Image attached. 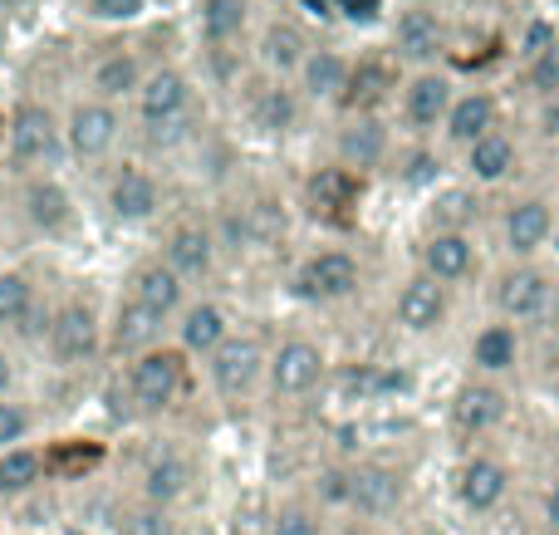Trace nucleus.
Segmentation results:
<instances>
[{
  "label": "nucleus",
  "mask_w": 559,
  "mask_h": 535,
  "mask_svg": "<svg viewBox=\"0 0 559 535\" xmlns=\"http://www.w3.org/2000/svg\"><path fill=\"white\" fill-rule=\"evenodd\" d=\"M64 153V118L45 104V98L25 94L5 108V163L15 177L55 173Z\"/></svg>",
  "instance_id": "f257e3e1"
},
{
  "label": "nucleus",
  "mask_w": 559,
  "mask_h": 535,
  "mask_svg": "<svg viewBox=\"0 0 559 535\" xmlns=\"http://www.w3.org/2000/svg\"><path fill=\"white\" fill-rule=\"evenodd\" d=\"M187 383H192V364H187V354L177 349V344H157V349L138 354V359H128V373H123L128 403H133V413H143V418L173 413L177 403H182Z\"/></svg>",
  "instance_id": "f03ea898"
},
{
  "label": "nucleus",
  "mask_w": 559,
  "mask_h": 535,
  "mask_svg": "<svg viewBox=\"0 0 559 535\" xmlns=\"http://www.w3.org/2000/svg\"><path fill=\"white\" fill-rule=\"evenodd\" d=\"M192 108H197V84H192V74L177 64L147 69L143 88H138V98H133V114H138V123L147 128L153 143L182 138L187 123H192Z\"/></svg>",
  "instance_id": "7ed1b4c3"
},
{
  "label": "nucleus",
  "mask_w": 559,
  "mask_h": 535,
  "mask_svg": "<svg viewBox=\"0 0 559 535\" xmlns=\"http://www.w3.org/2000/svg\"><path fill=\"white\" fill-rule=\"evenodd\" d=\"M45 334H49V359H55L59 369H88V364L108 349V324L98 320L94 300H84V295L59 300Z\"/></svg>",
  "instance_id": "20e7f679"
},
{
  "label": "nucleus",
  "mask_w": 559,
  "mask_h": 535,
  "mask_svg": "<svg viewBox=\"0 0 559 535\" xmlns=\"http://www.w3.org/2000/svg\"><path fill=\"white\" fill-rule=\"evenodd\" d=\"M329 379V354L309 334H289L265 359V393L275 403H299Z\"/></svg>",
  "instance_id": "39448f33"
},
{
  "label": "nucleus",
  "mask_w": 559,
  "mask_h": 535,
  "mask_svg": "<svg viewBox=\"0 0 559 535\" xmlns=\"http://www.w3.org/2000/svg\"><path fill=\"white\" fill-rule=\"evenodd\" d=\"M364 285V265L344 246H319L295 265V295L309 305H344Z\"/></svg>",
  "instance_id": "423d86ee"
},
{
  "label": "nucleus",
  "mask_w": 559,
  "mask_h": 535,
  "mask_svg": "<svg viewBox=\"0 0 559 535\" xmlns=\"http://www.w3.org/2000/svg\"><path fill=\"white\" fill-rule=\"evenodd\" d=\"M555 295H559L555 275L545 271V265H535V261L506 265V271L496 275V285H491L496 314H501L506 324H515V330H521V324L545 320V314H550V305H555Z\"/></svg>",
  "instance_id": "0eeeda50"
},
{
  "label": "nucleus",
  "mask_w": 559,
  "mask_h": 535,
  "mask_svg": "<svg viewBox=\"0 0 559 535\" xmlns=\"http://www.w3.org/2000/svg\"><path fill=\"white\" fill-rule=\"evenodd\" d=\"M123 128H128L123 108L84 94V98H74L64 114V153L74 157V163H104V157L118 147Z\"/></svg>",
  "instance_id": "6e6552de"
},
{
  "label": "nucleus",
  "mask_w": 559,
  "mask_h": 535,
  "mask_svg": "<svg viewBox=\"0 0 559 535\" xmlns=\"http://www.w3.org/2000/svg\"><path fill=\"white\" fill-rule=\"evenodd\" d=\"M452 98H456L452 74H442V69H413V74L403 79V94H397V114H403V128H407L413 138L442 133L447 114H452Z\"/></svg>",
  "instance_id": "1a4fd4ad"
},
{
  "label": "nucleus",
  "mask_w": 559,
  "mask_h": 535,
  "mask_svg": "<svg viewBox=\"0 0 559 535\" xmlns=\"http://www.w3.org/2000/svg\"><path fill=\"white\" fill-rule=\"evenodd\" d=\"M265 359H271V354H265L251 334H231V340H226L222 349L206 359V373H212L216 399L246 403L265 383Z\"/></svg>",
  "instance_id": "9d476101"
},
{
  "label": "nucleus",
  "mask_w": 559,
  "mask_h": 535,
  "mask_svg": "<svg viewBox=\"0 0 559 535\" xmlns=\"http://www.w3.org/2000/svg\"><path fill=\"white\" fill-rule=\"evenodd\" d=\"M555 231H559V216H555L550 197L531 192V197L506 202V212H501V246L511 251V261H535V255L555 241Z\"/></svg>",
  "instance_id": "9b49d317"
},
{
  "label": "nucleus",
  "mask_w": 559,
  "mask_h": 535,
  "mask_svg": "<svg viewBox=\"0 0 559 535\" xmlns=\"http://www.w3.org/2000/svg\"><path fill=\"white\" fill-rule=\"evenodd\" d=\"M15 206H20V216H25L29 231H39V236H64V231H74V222H79L74 192H69L55 173L20 177Z\"/></svg>",
  "instance_id": "f8f14e48"
},
{
  "label": "nucleus",
  "mask_w": 559,
  "mask_h": 535,
  "mask_svg": "<svg viewBox=\"0 0 559 535\" xmlns=\"http://www.w3.org/2000/svg\"><path fill=\"white\" fill-rule=\"evenodd\" d=\"M388 157H393V128L383 123V114H344V123L334 133V163L368 177Z\"/></svg>",
  "instance_id": "ddd939ff"
},
{
  "label": "nucleus",
  "mask_w": 559,
  "mask_h": 535,
  "mask_svg": "<svg viewBox=\"0 0 559 535\" xmlns=\"http://www.w3.org/2000/svg\"><path fill=\"white\" fill-rule=\"evenodd\" d=\"M481 265V251H476V236L472 231H427L423 246H417V271L427 281H437L442 290L452 285H466Z\"/></svg>",
  "instance_id": "4468645a"
},
{
  "label": "nucleus",
  "mask_w": 559,
  "mask_h": 535,
  "mask_svg": "<svg viewBox=\"0 0 559 535\" xmlns=\"http://www.w3.org/2000/svg\"><path fill=\"white\" fill-rule=\"evenodd\" d=\"M447 55V25L432 5H403L393 15V59L413 69H437Z\"/></svg>",
  "instance_id": "2eb2a0df"
},
{
  "label": "nucleus",
  "mask_w": 559,
  "mask_h": 535,
  "mask_svg": "<svg viewBox=\"0 0 559 535\" xmlns=\"http://www.w3.org/2000/svg\"><path fill=\"white\" fill-rule=\"evenodd\" d=\"M403 497H407V477L397 467H388V462H358V467H348L344 507L354 511V516L383 521L403 507Z\"/></svg>",
  "instance_id": "dca6fc26"
},
{
  "label": "nucleus",
  "mask_w": 559,
  "mask_h": 535,
  "mask_svg": "<svg viewBox=\"0 0 559 535\" xmlns=\"http://www.w3.org/2000/svg\"><path fill=\"white\" fill-rule=\"evenodd\" d=\"M104 206L114 222L143 226L163 212V187H157V177L147 173L143 163H118L114 177H108V187H104Z\"/></svg>",
  "instance_id": "f3484780"
},
{
  "label": "nucleus",
  "mask_w": 559,
  "mask_h": 535,
  "mask_svg": "<svg viewBox=\"0 0 559 535\" xmlns=\"http://www.w3.org/2000/svg\"><path fill=\"white\" fill-rule=\"evenodd\" d=\"M348 79H354V55L338 45H314L295 74V94L299 104H344Z\"/></svg>",
  "instance_id": "a211bd4d"
},
{
  "label": "nucleus",
  "mask_w": 559,
  "mask_h": 535,
  "mask_svg": "<svg viewBox=\"0 0 559 535\" xmlns=\"http://www.w3.org/2000/svg\"><path fill=\"white\" fill-rule=\"evenodd\" d=\"M358 202H364V177L358 173H348V167H338V163H324L319 173H309L305 206L319 216V222L348 226L354 212H358Z\"/></svg>",
  "instance_id": "6ab92c4d"
},
{
  "label": "nucleus",
  "mask_w": 559,
  "mask_h": 535,
  "mask_svg": "<svg viewBox=\"0 0 559 535\" xmlns=\"http://www.w3.org/2000/svg\"><path fill=\"white\" fill-rule=\"evenodd\" d=\"M447 310H452L447 290L437 281H427L423 271L407 275L393 295V324L403 334H437L447 324Z\"/></svg>",
  "instance_id": "aec40b11"
},
{
  "label": "nucleus",
  "mask_w": 559,
  "mask_h": 535,
  "mask_svg": "<svg viewBox=\"0 0 559 535\" xmlns=\"http://www.w3.org/2000/svg\"><path fill=\"white\" fill-rule=\"evenodd\" d=\"M216 251H222V241H216V231L206 222H177V226H167L163 251L157 255L192 285V281H206V275L216 271Z\"/></svg>",
  "instance_id": "412c9836"
},
{
  "label": "nucleus",
  "mask_w": 559,
  "mask_h": 535,
  "mask_svg": "<svg viewBox=\"0 0 559 535\" xmlns=\"http://www.w3.org/2000/svg\"><path fill=\"white\" fill-rule=\"evenodd\" d=\"M173 340L187 359H212L231 340V314L216 300H187V310L173 320Z\"/></svg>",
  "instance_id": "4be33fe9"
},
{
  "label": "nucleus",
  "mask_w": 559,
  "mask_h": 535,
  "mask_svg": "<svg viewBox=\"0 0 559 535\" xmlns=\"http://www.w3.org/2000/svg\"><path fill=\"white\" fill-rule=\"evenodd\" d=\"M496 128H506L501 123V98H496L491 88H456L452 114H447V123H442L447 143L466 153V147L481 143L486 133H496Z\"/></svg>",
  "instance_id": "5701e85b"
},
{
  "label": "nucleus",
  "mask_w": 559,
  "mask_h": 535,
  "mask_svg": "<svg viewBox=\"0 0 559 535\" xmlns=\"http://www.w3.org/2000/svg\"><path fill=\"white\" fill-rule=\"evenodd\" d=\"M128 300L147 305L153 314H163V320L173 324L177 314L187 310V281L163 261V255H153V261L133 265V275H128Z\"/></svg>",
  "instance_id": "b1692460"
},
{
  "label": "nucleus",
  "mask_w": 559,
  "mask_h": 535,
  "mask_svg": "<svg viewBox=\"0 0 559 535\" xmlns=\"http://www.w3.org/2000/svg\"><path fill=\"white\" fill-rule=\"evenodd\" d=\"M309 49H314V39L305 35V25L289 20V15H275L271 25L261 29V39H255V64L285 84V79L299 74V64L309 59Z\"/></svg>",
  "instance_id": "393cba45"
},
{
  "label": "nucleus",
  "mask_w": 559,
  "mask_h": 535,
  "mask_svg": "<svg viewBox=\"0 0 559 535\" xmlns=\"http://www.w3.org/2000/svg\"><path fill=\"white\" fill-rule=\"evenodd\" d=\"M143 79H147V69H143V59H138V49L108 45L104 55L88 64V94L104 98V104H118V108H123L128 98H138Z\"/></svg>",
  "instance_id": "a878e982"
},
{
  "label": "nucleus",
  "mask_w": 559,
  "mask_h": 535,
  "mask_svg": "<svg viewBox=\"0 0 559 535\" xmlns=\"http://www.w3.org/2000/svg\"><path fill=\"white\" fill-rule=\"evenodd\" d=\"M456 497H462L466 511L486 516V511H496L511 497V467H506L501 457H491V452H476V457H466L462 472H456Z\"/></svg>",
  "instance_id": "bb28decb"
},
{
  "label": "nucleus",
  "mask_w": 559,
  "mask_h": 535,
  "mask_svg": "<svg viewBox=\"0 0 559 535\" xmlns=\"http://www.w3.org/2000/svg\"><path fill=\"white\" fill-rule=\"evenodd\" d=\"M388 94H397V59L393 49H378V55H358L354 59V79H348L344 94V114H378Z\"/></svg>",
  "instance_id": "cd10ccee"
},
{
  "label": "nucleus",
  "mask_w": 559,
  "mask_h": 535,
  "mask_svg": "<svg viewBox=\"0 0 559 535\" xmlns=\"http://www.w3.org/2000/svg\"><path fill=\"white\" fill-rule=\"evenodd\" d=\"M462 167H466V182L472 187H501V182H511L515 167H521V143H515L511 128H496L481 143L466 147Z\"/></svg>",
  "instance_id": "c85d7f7f"
},
{
  "label": "nucleus",
  "mask_w": 559,
  "mask_h": 535,
  "mask_svg": "<svg viewBox=\"0 0 559 535\" xmlns=\"http://www.w3.org/2000/svg\"><path fill=\"white\" fill-rule=\"evenodd\" d=\"M163 334H167L163 314H153L147 305H138V300H128V295H123V300H118V310H114V320H108V349L138 359V354L157 349V344H163Z\"/></svg>",
  "instance_id": "c756f323"
},
{
  "label": "nucleus",
  "mask_w": 559,
  "mask_h": 535,
  "mask_svg": "<svg viewBox=\"0 0 559 535\" xmlns=\"http://www.w3.org/2000/svg\"><path fill=\"white\" fill-rule=\"evenodd\" d=\"M466 359H472V369L481 379H506V373L521 369V330L506 320L481 324L472 334V344H466Z\"/></svg>",
  "instance_id": "7c9ffc66"
},
{
  "label": "nucleus",
  "mask_w": 559,
  "mask_h": 535,
  "mask_svg": "<svg viewBox=\"0 0 559 535\" xmlns=\"http://www.w3.org/2000/svg\"><path fill=\"white\" fill-rule=\"evenodd\" d=\"M506 393L496 389V383H466L462 393L452 399V423L466 432V438H486V432H496L506 423Z\"/></svg>",
  "instance_id": "2f4dec72"
},
{
  "label": "nucleus",
  "mask_w": 559,
  "mask_h": 535,
  "mask_svg": "<svg viewBox=\"0 0 559 535\" xmlns=\"http://www.w3.org/2000/svg\"><path fill=\"white\" fill-rule=\"evenodd\" d=\"M192 477H197L192 457H182V452H173V448L153 452V457L143 462V501L173 511V501H182L187 491H192Z\"/></svg>",
  "instance_id": "473e14b6"
},
{
  "label": "nucleus",
  "mask_w": 559,
  "mask_h": 535,
  "mask_svg": "<svg viewBox=\"0 0 559 535\" xmlns=\"http://www.w3.org/2000/svg\"><path fill=\"white\" fill-rule=\"evenodd\" d=\"M251 29V0H197V35L206 49H231Z\"/></svg>",
  "instance_id": "72a5a7b5"
},
{
  "label": "nucleus",
  "mask_w": 559,
  "mask_h": 535,
  "mask_svg": "<svg viewBox=\"0 0 559 535\" xmlns=\"http://www.w3.org/2000/svg\"><path fill=\"white\" fill-rule=\"evenodd\" d=\"M39 314V290L29 271H0V330L20 334Z\"/></svg>",
  "instance_id": "f704fd0d"
},
{
  "label": "nucleus",
  "mask_w": 559,
  "mask_h": 535,
  "mask_svg": "<svg viewBox=\"0 0 559 535\" xmlns=\"http://www.w3.org/2000/svg\"><path fill=\"white\" fill-rule=\"evenodd\" d=\"M104 462V442L94 438H59L45 448V477L55 482H79Z\"/></svg>",
  "instance_id": "c9c22d12"
},
{
  "label": "nucleus",
  "mask_w": 559,
  "mask_h": 535,
  "mask_svg": "<svg viewBox=\"0 0 559 535\" xmlns=\"http://www.w3.org/2000/svg\"><path fill=\"white\" fill-rule=\"evenodd\" d=\"M299 118V94L289 84H280V79H271L265 88H255L251 98V123L261 128V133H289Z\"/></svg>",
  "instance_id": "e433bc0d"
},
{
  "label": "nucleus",
  "mask_w": 559,
  "mask_h": 535,
  "mask_svg": "<svg viewBox=\"0 0 559 535\" xmlns=\"http://www.w3.org/2000/svg\"><path fill=\"white\" fill-rule=\"evenodd\" d=\"M45 482V452L39 448H10L0 452V501H20Z\"/></svg>",
  "instance_id": "4c0bfd02"
},
{
  "label": "nucleus",
  "mask_w": 559,
  "mask_h": 535,
  "mask_svg": "<svg viewBox=\"0 0 559 535\" xmlns=\"http://www.w3.org/2000/svg\"><path fill=\"white\" fill-rule=\"evenodd\" d=\"M118 535H177V521L167 507H153V501H138L118 516Z\"/></svg>",
  "instance_id": "58836bf2"
},
{
  "label": "nucleus",
  "mask_w": 559,
  "mask_h": 535,
  "mask_svg": "<svg viewBox=\"0 0 559 535\" xmlns=\"http://www.w3.org/2000/svg\"><path fill=\"white\" fill-rule=\"evenodd\" d=\"M525 88L535 94V104L540 98H559V39L525 59Z\"/></svg>",
  "instance_id": "ea45409f"
},
{
  "label": "nucleus",
  "mask_w": 559,
  "mask_h": 535,
  "mask_svg": "<svg viewBox=\"0 0 559 535\" xmlns=\"http://www.w3.org/2000/svg\"><path fill=\"white\" fill-rule=\"evenodd\" d=\"M35 408L25 399H0V452L25 448L29 432H35Z\"/></svg>",
  "instance_id": "a19ab883"
},
{
  "label": "nucleus",
  "mask_w": 559,
  "mask_h": 535,
  "mask_svg": "<svg viewBox=\"0 0 559 535\" xmlns=\"http://www.w3.org/2000/svg\"><path fill=\"white\" fill-rule=\"evenodd\" d=\"M271 535H324V511L309 501H285L271 511Z\"/></svg>",
  "instance_id": "79ce46f5"
},
{
  "label": "nucleus",
  "mask_w": 559,
  "mask_h": 535,
  "mask_svg": "<svg viewBox=\"0 0 559 535\" xmlns=\"http://www.w3.org/2000/svg\"><path fill=\"white\" fill-rule=\"evenodd\" d=\"M88 15L104 20V25H133V20H143V10L153 5V0H84Z\"/></svg>",
  "instance_id": "37998d69"
},
{
  "label": "nucleus",
  "mask_w": 559,
  "mask_h": 535,
  "mask_svg": "<svg viewBox=\"0 0 559 535\" xmlns=\"http://www.w3.org/2000/svg\"><path fill=\"white\" fill-rule=\"evenodd\" d=\"M236 535H271V511H255V501L251 507H236Z\"/></svg>",
  "instance_id": "c03bdc74"
},
{
  "label": "nucleus",
  "mask_w": 559,
  "mask_h": 535,
  "mask_svg": "<svg viewBox=\"0 0 559 535\" xmlns=\"http://www.w3.org/2000/svg\"><path fill=\"white\" fill-rule=\"evenodd\" d=\"M535 128L559 143V98H540V108H535Z\"/></svg>",
  "instance_id": "a18cd8bd"
},
{
  "label": "nucleus",
  "mask_w": 559,
  "mask_h": 535,
  "mask_svg": "<svg viewBox=\"0 0 559 535\" xmlns=\"http://www.w3.org/2000/svg\"><path fill=\"white\" fill-rule=\"evenodd\" d=\"M15 383H20L15 354H5V349H0V399H15Z\"/></svg>",
  "instance_id": "49530a36"
},
{
  "label": "nucleus",
  "mask_w": 559,
  "mask_h": 535,
  "mask_svg": "<svg viewBox=\"0 0 559 535\" xmlns=\"http://www.w3.org/2000/svg\"><path fill=\"white\" fill-rule=\"evenodd\" d=\"M545 526L559 531V477L550 482V491H545Z\"/></svg>",
  "instance_id": "de8ad7c7"
},
{
  "label": "nucleus",
  "mask_w": 559,
  "mask_h": 535,
  "mask_svg": "<svg viewBox=\"0 0 559 535\" xmlns=\"http://www.w3.org/2000/svg\"><path fill=\"white\" fill-rule=\"evenodd\" d=\"M5 206H10V182H5V173H0V222H5Z\"/></svg>",
  "instance_id": "09e8293b"
},
{
  "label": "nucleus",
  "mask_w": 559,
  "mask_h": 535,
  "mask_svg": "<svg viewBox=\"0 0 559 535\" xmlns=\"http://www.w3.org/2000/svg\"><path fill=\"white\" fill-rule=\"evenodd\" d=\"M550 452H555V462H559V428H555V438H550Z\"/></svg>",
  "instance_id": "8fccbe9b"
},
{
  "label": "nucleus",
  "mask_w": 559,
  "mask_h": 535,
  "mask_svg": "<svg viewBox=\"0 0 559 535\" xmlns=\"http://www.w3.org/2000/svg\"><path fill=\"white\" fill-rule=\"evenodd\" d=\"M0 147H5V114H0Z\"/></svg>",
  "instance_id": "3c124183"
},
{
  "label": "nucleus",
  "mask_w": 559,
  "mask_h": 535,
  "mask_svg": "<svg viewBox=\"0 0 559 535\" xmlns=\"http://www.w3.org/2000/svg\"><path fill=\"white\" fill-rule=\"evenodd\" d=\"M555 393H559V379H555Z\"/></svg>",
  "instance_id": "603ef678"
}]
</instances>
